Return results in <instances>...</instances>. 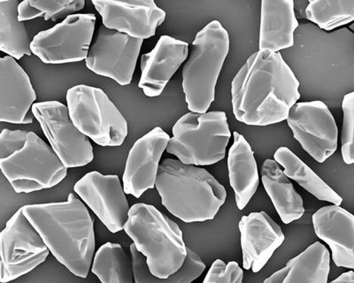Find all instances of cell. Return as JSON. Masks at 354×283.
<instances>
[{
	"label": "cell",
	"mask_w": 354,
	"mask_h": 283,
	"mask_svg": "<svg viewBox=\"0 0 354 283\" xmlns=\"http://www.w3.org/2000/svg\"><path fill=\"white\" fill-rule=\"evenodd\" d=\"M232 97L239 121L250 126L279 124L300 99L299 81L280 52L259 51L234 77Z\"/></svg>",
	"instance_id": "6da1fadb"
},
{
	"label": "cell",
	"mask_w": 354,
	"mask_h": 283,
	"mask_svg": "<svg viewBox=\"0 0 354 283\" xmlns=\"http://www.w3.org/2000/svg\"><path fill=\"white\" fill-rule=\"evenodd\" d=\"M21 210L55 259L75 276L86 278L96 241L85 204L71 193L66 202L27 204Z\"/></svg>",
	"instance_id": "7a4b0ae2"
},
{
	"label": "cell",
	"mask_w": 354,
	"mask_h": 283,
	"mask_svg": "<svg viewBox=\"0 0 354 283\" xmlns=\"http://www.w3.org/2000/svg\"><path fill=\"white\" fill-rule=\"evenodd\" d=\"M161 202L186 223L214 219L225 203V188L207 170L166 159L160 164L156 184Z\"/></svg>",
	"instance_id": "3957f363"
},
{
	"label": "cell",
	"mask_w": 354,
	"mask_h": 283,
	"mask_svg": "<svg viewBox=\"0 0 354 283\" xmlns=\"http://www.w3.org/2000/svg\"><path fill=\"white\" fill-rule=\"evenodd\" d=\"M124 231L139 253L147 257V266L156 277L169 278L185 264L188 248L183 232L156 207L144 203L134 204Z\"/></svg>",
	"instance_id": "277c9868"
},
{
	"label": "cell",
	"mask_w": 354,
	"mask_h": 283,
	"mask_svg": "<svg viewBox=\"0 0 354 283\" xmlns=\"http://www.w3.org/2000/svg\"><path fill=\"white\" fill-rule=\"evenodd\" d=\"M230 51V36L219 21L202 28L183 69V90L192 113H207L216 99L218 78Z\"/></svg>",
	"instance_id": "5b68a950"
},
{
	"label": "cell",
	"mask_w": 354,
	"mask_h": 283,
	"mask_svg": "<svg viewBox=\"0 0 354 283\" xmlns=\"http://www.w3.org/2000/svg\"><path fill=\"white\" fill-rule=\"evenodd\" d=\"M167 153L183 164H216L225 158L232 133L225 112L188 113L173 127Z\"/></svg>",
	"instance_id": "8992f818"
},
{
	"label": "cell",
	"mask_w": 354,
	"mask_h": 283,
	"mask_svg": "<svg viewBox=\"0 0 354 283\" xmlns=\"http://www.w3.org/2000/svg\"><path fill=\"white\" fill-rule=\"evenodd\" d=\"M69 115L75 127L100 146H122L127 121L100 88L80 84L66 92Z\"/></svg>",
	"instance_id": "52a82bcc"
},
{
	"label": "cell",
	"mask_w": 354,
	"mask_h": 283,
	"mask_svg": "<svg viewBox=\"0 0 354 283\" xmlns=\"http://www.w3.org/2000/svg\"><path fill=\"white\" fill-rule=\"evenodd\" d=\"M0 168L17 193H31L56 186L66 178L68 168L52 146L30 132L25 146L8 159Z\"/></svg>",
	"instance_id": "ba28073f"
},
{
	"label": "cell",
	"mask_w": 354,
	"mask_h": 283,
	"mask_svg": "<svg viewBox=\"0 0 354 283\" xmlns=\"http://www.w3.org/2000/svg\"><path fill=\"white\" fill-rule=\"evenodd\" d=\"M49 253L39 233L19 209L0 234V282H12L32 271Z\"/></svg>",
	"instance_id": "9c48e42d"
},
{
	"label": "cell",
	"mask_w": 354,
	"mask_h": 283,
	"mask_svg": "<svg viewBox=\"0 0 354 283\" xmlns=\"http://www.w3.org/2000/svg\"><path fill=\"white\" fill-rule=\"evenodd\" d=\"M96 17L71 15L50 30L41 31L31 43L33 55L46 64H66L86 59L93 40Z\"/></svg>",
	"instance_id": "30bf717a"
},
{
	"label": "cell",
	"mask_w": 354,
	"mask_h": 283,
	"mask_svg": "<svg viewBox=\"0 0 354 283\" xmlns=\"http://www.w3.org/2000/svg\"><path fill=\"white\" fill-rule=\"evenodd\" d=\"M31 111L66 168H81L93 162V147L75 127L68 106L58 101L39 102L34 104Z\"/></svg>",
	"instance_id": "8fae6325"
},
{
	"label": "cell",
	"mask_w": 354,
	"mask_h": 283,
	"mask_svg": "<svg viewBox=\"0 0 354 283\" xmlns=\"http://www.w3.org/2000/svg\"><path fill=\"white\" fill-rule=\"evenodd\" d=\"M143 42L101 25L85 59L86 67L126 86L131 83Z\"/></svg>",
	"instance_id": "7c38bea8"
},
{
	"label": "cell",
	"mask_w": 354,
	"mask_h": 283,
	"mask_svg": "<svg viewBox=\"0 0 354 283\" xmlns=\"http://www.w3.org/2000/svg\"><path fill=\"white\" fill-rule=\"evenodd\" d=\"M287 122L294 138L316 162L324 163L336 152L338 130L326 104L319 100L297 103Z\"/></svg>",
	"instance_id": "4fadbf2b"
},
{
	"label": "cell",
	"mask_w": 354,
	"mask_h": 283,
	"mask_svg": "<svg viewBox=\"0 0 354 283\" xmlns=\"http://www.w3.org/2000/svg\"><path fill=\"white\" fill-rule=\"evenodd\" d=\"M74 191L111 233L124 229L131 208L118 175L88 173Z\"/></svg>",
	"instance_id": "5bb4252c"
},
{
	"label": "cell",
	"mask_w": 354,
	"mask_h": 283,
	"mask_svg": "<svg viewBox=\"0 0 354 283\" xmlns=\"http://www.w3.org/2000/svg\"><path fill=\"white\" fill-rule=\"evenodd\" d=\"M103 25L138 39L153 37L166 19V12L153 0H93Z\"/></svg>",
	"instance_id": "9a60e30c"
},
{
	"label": "cell",
	"mask_w": 354,
	"mask_h": 283,
	"mask_svg": "<svg viewBox=\"0 0 354 283\" xmlns=\"http://www.w3.org/2000/svg\"><path fill=\"white\" fill-rule=\"evenodd\" d=\"M169 140V135L156 127L136 142L129 150L122 177L126 194L139 198L155 188L161 156Z\"/></svg>",
	"instance_id": "2e32d148"
},
{
	"label": "cell",
	"mask_w": 354,
	"mask_h": 283,
	"mask_svg": "<svg viewBox=\"0 0 354 283\" xmlns=\"http://www.w3.org/2000/svg\"><path fill=\"white\" fill-rule=\"evenodd\" d=\"M37 95L30 78L10 56L0 59V121L12 124H30Z\"/></svg>",
	"instance_id": "e0dca14e"
},
{
	"label": "cell",
	"mask_w": 354,
	"mask_h": 283,
	"mask_svg": "<svg viewBox=\"0 0 354 283\" xmlns=\"http://www.w3.org/2000/svg\"><path fill=\"white\" fill-rule=\"evenodd\" d=\"M243 266L259 273L284 242L282 228L265 212L252 213L239 222Z\"/></svg>",
	"instance_id": "ac0fdd59"
},
{
	"label": "cell",
	"mask_w": 354,
	"mask_h": 283,
	"mask_svg": "<svg viewBox=\"0 0 354 283\" xmlns=\"http://www.w3.org/2000/svg\"><path fill=\"white\" fill-rule=\"evenodd\" d=\"M188 43L169 36L160 37L150 52L141 57L138 87L149 97L160 96L176 72L187 59Z\"/></svg>",
	"instance_id": "d6986e66"
},
{
	"label": "cell",
	"mask_w": 354,
	"mask_h": 283,
	"mask_svg": "<svg viewBox=\"0 0 354 283\" xmlns=\"http://www.w3.org/2000/svg\"><path fill=\"white\" fill-rule=\"evenodd\" d=\"M313 224L316 235L330 246L336 266L354 270V215L333 204L319 209Z\"/></svg>",
	"instance_id": "ffe728a7"
},
{
	"label": "cell",
	"mask_w": 354,
	"mask_h": 283,
	"mask_svg": "<svg viewBox=\"0 0 354 283\" xmlns=\"http://www.w3.org/2000/svg\"><path fill=\"white\" fill-rule=\"evenodd\" d=\"M292 0L261 1L260 51L279 52L294 45L299 27Z\"/></svg>",
	"instance_id": "44dd1931"
},
{
	"label": "cell",
	"mask_w": 354,
	"mask_h": 283,
	"mask_svg": "<svg viewBox=\"0 0 354 283\" xmlns=\"http://www.w3.org/2000/svg\"><path fill=\"white\" fill-rule=\"evenodd\" d=\"M233 137L227 158V168L230 185L235 193L236 206L242 211L257 191L260 177L254 153L248 142L236 131L234 132Z\"/></svg>",
	"instance_id": "7402d4cb"
},
{
	"label": "cell",
	"mask_w": 354,
	"mask_h": 283,
	"mask_svg": "<svg viewBox=\"0 0 354 283\" xmlns=\"http://www.w3.org/2000/svg\"><path fill=\"white\" fill-rule=\"evenodd\" d=\"M330 270V251L316 242L263 283H327Z\"/></svg>",
	"instance_id": "603a6c76"
},
{
	"label": "cell",
	"mask_w": 354,
	"mask_h": 283,
	"mask_svg": "<svg viewBox=\"0 0 354 283\" xmlns=\"http://www.w3.org/2000/svg\"><path fill=\"white\" fill-rule=\"evenodd\" d=\"M261 179L265 190L284 224H290L304 215L303 198L297 193L292 182L276 160H265L261 168Z\"/></svg>",
	"instance_id": "cb8c5ba5"
},
{
	"label": "cell",
	"mask_w": 354,
	"mask_h": 283,
	"mask_svg": "<svg viewBox=\"0 0 354 283\" xmlns=\"http://www.w3.org/2000/svg\"><path fill=\"white\" fill-rule=\"evenodd\" d=\"M274 158L278 164L283 166L287 177L298 182L317 199L337 206L342 204L343 198L287 147H280L274 153Z\"/></svg>",
	"instance_id": "d4e9b609"
},
{
	"label": "cell",
	"mask_w": 354,
	"mask_h": 283,
	"mask_svg": "<svg viewBox=\"0 0 354 283\" xmlns=\"http://www.w3.org/2000/svg\"><path fill=\"white\" fill-rule=\"evenodd\" d=\"M18 0L0 1V50L15 59L32 55L26 24L19 20Z\"/></svg>",
	"instance_id": "484cf974"
},
{
	"label": "cell",
	"mask_w": 354,
	"mask_h": 283,
	"mask_svg": "<svg viewBox=\"0 0 354 283\" xmlns=\"http://www.w3.org/2000/svg\"><path fill=\"white\" fill-rule=\"evenodd\" d=\"M91 271L102 283H133L134 270L121 244L106 243L95 254Z\"/></svg>",
	"instance_id": "4316f807"
},
{
	"label": "cell",
	"mask_w": 354,
	"mask_h": 283,
	"mask_svg": "<svg viewBox=\"0 0 354 283\" xmlns=\"http://www.w3.org/2000/svg\"><path fill=\"white\" fill-rule=\"evenodd\" d=\"M185 262L179 271L167 279H160L151 273L147 266V257L139 253L135 244L131 245L133 270L136 283H192L198 279L205 270V264L195 251L187 249Z\"/></svg>",
	"instance_id": "83f0119b"
},
{
	"label": "cell",
	"mask_w": 354,
	"mask_h": 283,
	"mask_svg": "<svg viewBox=\"0 0 354 283\" xmlns=\"http://www.w3.org/2000/svg\"><path fill=\"white\" fill-rule=\"evenodd\" d=\"M306 18L324 30L354 21V0H310Z\"/></svg>",
	"instance_id": "f1b7e54d"
},
{
	"label": "cell",
	"mask_w": 354,
	"mask_h": 283,
	"mask_svg": "<svg viewBox=\"0 0 354 283\" xmlns=\"http://www.w3.org/2000/svg\"><path fill=\"white\" fill-rule=\"evenodd\" d=\"M84 0H24L18 6L19 20L26 21L44 17L56 23L83 10Z\"/></svg>",
	"instance_id": "f546056e"
},
{
	"label": "cell",
	"mask_w": 354,
	"mask_h": 283,
	"mask_svg": "<svg viewBox=\"0 0 354 283\" xmlns=\"http://www.w3.org/2000/svg\"><path fill=\"white\" fill-rule=\"evenodd\" d=\"M344 113L341 152L344 163L354 164V91L344 97Z\"/></svg>",
	"instance_id": "4dcf8cb0"
},
{
	"label": "cell",
	"mask_w": 354,
	"mask_h": 283,
	"mask_svg": "<svg viewBox=\"0 0 354 283\" xmlns=\"http://www.w3.org/2000/svg\"><path fill=\"white\" fill-rule=\"evenodd\" d=\"M243 270L235 261L227 264L216 260L212 264L203 283H243Z\"/></svg>",
	"instance_id": "1f68e13d"
},
{
	"label": "cell",
	"mask_w": 354,
	"mask_h": 283,
	"mask_svg": "<svg viewBox=\"0 0 354 283\" xmlns=\"http://www.w3.org/2000/svg\"><path fill=\"white\" fill-rule=\"evenodd\" d=\"M30 132L3 130L0 135V159L9 158L21 150L26 144Z\"/></svg>",
	"instance_id": "d6a6232c"
},
{
	"label": "cell",
	"mask_w": 354,
	"mask_h": 283,
	"mask_svg": "<svg viewBox=\"0 0 354 283\" xmlns=\"http://www.w3.org/2000/svg\"><path fill=\"white\" fill-rule=\"evenodd\" d=\"M330 283H354V272L344 273Z\"/></svg>",
	"instance_id": "836d02e7"
}]
</instances>
